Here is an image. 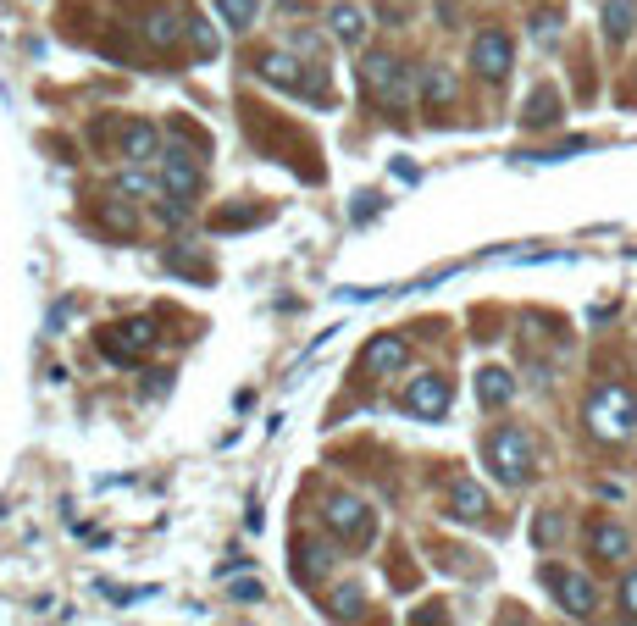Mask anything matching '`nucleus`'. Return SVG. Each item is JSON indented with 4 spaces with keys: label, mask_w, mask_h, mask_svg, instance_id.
Wrapping results in <instances>:
<instances>
[{
    "label": "nucleus",
    "mask_w": 637,
    "mask_h": 626,
    "mask_svg": "<svg viewBox=\"0 0 637 626\" xmlns=\"http://www.w3.org/2000/svg\"><path fill=\"white\" fill-rule=\"evenodd\" d=\"M145 34H150V39H156V45H172V39H178V34H183V23H178V17H172V12H150V23H145Z\"/></svg>",
    "instance_id": "nucleus-23"
},
{
    "label": "nucleus",
    "mask_w": 637,
    "mask_h": 626,
    "mask_svg": "<svg viewBox=\"0 0 637 626\" xmlns=\"http://www.w3.org/2000/svg\"><path fill=\"white\" fill-rule=\"evenodd\" d=\"M327 34H333L338 45H361L366 39V12L361 6H349V0H338L333 12H327Z\"/></svg>",
    "instance_id": "nucleus-14"
},
{
    "label": "nucleus",
    "mask_w": 637,
    "mask_h": 626,
    "mask_svg": "<svg viewBox=\"0 0 637 626\" xmlns=\"http://www.w3.org/2000/svg\"><path fill=\"white\" fill-rule=\"evenodd\" d=\"M361 78H366V89H377V100H388L394 111L405 106L410 89L421 84V78L410 73V67L394 56V50H366V56H361Z\"/></svg>",
    "instance_id": "nucleus-2"
},
{
    "label": "nucleus",
    "mask_w": 637,
    "mask_h": 626,
    "mask_svg": "<svg viewBox=\"0 0 637 626\" xmlns=\"http://www.w3.org/2000/svg\"><path fill=\"white\" fill-rule=\"evenodd\" d=\"M565 516L560 510H538V516H532V543H538V549H554V543L565 538Z\"/></svg>",
    "instance_id": "nucleus-20"
},
{
    "label": "nucleus",
    "mask_w": 637,
    "mask_h": 626,
    "mask_svg": "<svg viewBox=\"0 0 637 626\" xmlns=\"http://www.w3.org/2000/svg\"><path fill=\"white\" fill-rule=\"evenodd\" d=\"M543 588L554 593V604H560L565 615H577V621H588V615L599 610V593H593V582L582 577V571H565V566H543Z\"/></svg>",
    "instance_id": "nucleus-5"
},
{
    "label": "nucleus",
    "mask_w": 637,
    "mask_h": 626,
    "mask_svg": "<svg viewBox=\"0 0 637 626\" xmlns=\"http://www.w3.org/2000/svg\"><path fill=\"white\" fill-rule=\"evenodd\" d=\"M621 610L637 621V571H626V582H621Z\"/></svg>",
    "instance_id": "nucleus-28"
},
{
    "label": "nucleus",
    "mask_w": 637,
    "mask_h": 626,
    "mask_svg": "<svg viewBox=\"0 0 637 626\" xmlns=\"http://www.w3.org/2000/svg\"><path fill=\"white\" fill-rule=\"evenodd\" d=\"M117 189H122V194H150V189H156V183H150V172L128 167V172H122V178H117Z\"/></svg>",
    "instance_id": "nucleus-27"
},
{
    "label": "nucleus",
    "mask_w": 637,
    "mask_h": 626,
    "mask_svg": "<svg viewBox=\"0 0 637 626\" xmlns=\"http://www.w3.org/2000/svg\"><path fill=\"white\" fill-rule=\"evenodd\" d=\"M122 156H128V161H150V156H161L156 128H150V122H128V128H122Z\"/></svg>",
    "instance_id": "nucleus-19"
},
{
    "label": "nucleus",
    "mask_w": 637,
    "mask_h": 626,
    "mask_svg": "<svg viewBox=\"0 0 637 626\" xmlns=\"http://www.w3.org/2000/svg\"><path fill=\"white\" fill-rule=\"evenodd\" d=\"M327 604H333L338 615H355V610H361V604H366V593L355 588V582H344V588H333V599H327Z\"/></svg>",
    "instance_id": "nucleus-24"
},
{
    "label": "nucleus",
    "mask_w": 637,
    "mask_h": 626,
    "mask_svg": "<svg viewBox=\"0 0 637 626\" xmlns=\"http://www.w3.org/2000/svg\"><path fill=\"white\" fill-rule=\"evenodd\" d=\"M554 34H560V12H538V17H532V39H538V45H549Z\"/></svg>",
    "instance_id": "nucleus-26"
},
{
    "label": "nucleus",
    "mask_w": 637,
    "mask_h": 626,
    "mask_svg": "<svg viewBox=\"0 0 637 626\" xmlns=\"http://www.w3.org/2000/svg\"><path fill=\"white\" fill-rule=\"evenodd\" d=\"M582 422L599 444H626L637 433V394L626 383H599L582 405Z\"/></svg>",
    "instance_id": "nucleus-1"
},
{
    "label": "nucleus",
    "mask_w": 637,
    "mask_h": 626,
    "mask_svg": "<svg viewBox=\"0 0 637 626\" xmlns=\"http://www.w3.org/2000/svg\"><path fill=\"white\" fill-rule=\"evenodd\" d=\"M510 394H516V377H510L505 366H482L477 372V399L482 405L499 410V405H510Z\"/></svg>",
    "instance_id": "nucleus-18"
},
{
    "label": "nucleus",
    "mask_w": 637,
    "mask_h": 626,
    "mask_svg": "<svg viewBox=\"0 0 637 626\" xmlns=\"http://www.w3.org/2000/svg\"><path fill=\"white\" fill-rule=\"evenodd\" d=\"M588 549H593V560H604V566H621L626 554H632V532L615 527V521H593Z\"/></svg>",
    "instance_id": "nucleus-10"
},
{
    "label": "nucleus",
    "mask_w": 637,
    "mask_h": 626,
    "mask_svg": "<svg viewBox=\"0 0 637 626\" xmlns=\"http://www.w3.org/2000/svg\"><path fill=\"white\" fill-rule=\"evenodd\" d=\"M599 23H604V39H610V45H626L637 28V0H604Z\"/></svg>",
    "instance_id": "nucleus-16"
},
{
    "label": "nucleus",
    "mask_w": 637,
    "mask_h": 626,
    "mask_svg": "<svg viewBox=\"0 0 637 626\" xmlns=\"http://www.w3.org/2000/svg\"><path fill=\"white\" fill-rule=\"evenodd\" d=\"M421 95H427V106H449V100H455V78L449 73H421Z\"/></svg>",
    "instance_id": "nucleus-22"
},
{
    "label": "nucleus",
    "mask_w": 637,
    "mask_h": 626,
    "mask_svg": "<svg viewBox=\"0 0 637 626\" xmlns=\"http://www.w3.org/2000/svg\"><path fill=\"white\" fill-rule=\"evenodd\" d=\"M510 61H516V45H510V34H499V28L477 34V45H471V67H477V78H488V84H505V78H510Z\"/></svg>",
    "instance_id": "nucleus-7"
},
{
    "label": "nucleus",
    "mask_w": 637,
    "mask_h": 626,
    "mask_svg": "<svg viewBox=\"0 0 637 626\" xmlns=\"http://www.w3.org/2000/svg\"><path fill=\"white\" fill-rule=\"evenodd\" d=\"M95 344L106 350L111 366H133L150 344H156V322H150V316H128V322H117V327H100Z\"/></svg>",
    "instance_id": "nucleus-4"
},
{
    "label": "nucleus",
    "mask_w": 637,
    "mask_h": 626,
    "mask_svg": "<svg viewBox=\"0 0 637 626\" xmlns=\"http://www.w3.org/2000/svg\"><path fill=\"white\" fill-rule=\"evenodd\" d=\"M189 39H194L200 56H217V50H222V39H217V28H211V23H189Z\"/></svg>",
    "instance_id": "nucleus-25"
},
{
    "label": "nucleus",
    "mask_w": 637,
    "mask_h": 626,
    "mask_svg": "<svg viewBox=\"0 0 637 626\" xmlns=\"http://www.w3.org/2000/svg\"><path fill=\"white\" fill-rule=\"evenodd\" d=\"M322 516H327V527L349 532L355 543H372V532H377L372 510H366L355 494H327V499H322Z\"/></svg>",
    "instance_id": "nucleus-8"
},
{
    "label": "nucleus",
    "mask_w": 637,
    "mask_h": 626,
    "mask_svg": "<svg viewBox=\"0 0 637 626\" xmlns=\"http://www.w3.org/2000/svg\"><path fill=\"white\" fill-rule=\"evenodd\" d=\"M161 194H167V200H178V205H189L194 194H200V161H194L183 145L161 150Z\"/></svg>",
    "instance_id": "nucleus-6"
},
{
    "label": "nucleus",
    "mask_w": 637,
    "mask_h": 626,
    "mask_svg": "<svg viewBox=\"0 0 637 626\" xmlns=\"http://www.w3.org/2000/svg\"><path fill=\"white\" fill-rule=\"evenodd\" d=\"M565 117V100H560V89H532L527 95V106H521V128L527 133H538V128H554V122Z\"/></svg>",
    "instance_id": "nucleus-11"
},
{
    "label": "nucleus",
    "mask_w": 637,
    "mask_h": 626,
    "mask_svg": "<svg viewBox=\"0 0 637 626\" xmlns=\"http://www.w3.org/2000/svg\"><path fill=\"white\" fill-rule=\"evenodd\" d=\"M449 410V383L444 377H416V383L405 388V416H416V422H438V416H444Z\"/></svg>",
    "instance_id": "nucleus-9"
},
{
    "label": "nucleus",
    "mask_w": 637,
    "mask_h": 626,
    "mask_svg": "<svg viewBox=\"0 0 637 626\" xmlns=\"http://www.w3.org/2000/svg\"><path fill=\"white\" fill-rule=\"evenodd\" d=\"M444 510L455 521H482V516H488V494H482L477 482H455V488H449V499H444Z\"/></svg>",
    "instance_id": "nucleus-15"
},
{
    "label": "nucleus",
    "mask_w": 637,
    "mask_h": 626,
    "mask_svg": "<svg viewBox=\"0 0 637 626\" xmlns=\"http://www.w3.org/2000/svg\"><path fill=\"white\" fill-rule=\"evenodd\" d=\"M482 460H488V471L499 482H527L532 477V444L521 427H499V433H488V444H482Z\"/></svg>",
    "instance_id": "nucleus-3"
},
{
    "label": "nucleus",
    "mask_w": 637,
    "mask_h": 626,
    "mask_svg": "<svg viewBox=\"0 0 637 626\" xmlns=\"http://www.w3.org/2000/svg\"><path fill=\"white\" fill-rule=\"evenodd\" d=\"M505 626H527V615H516V610H510V615H505Z\"/></svg>",
    "instance_id": "nucleus-30"
},
{
    "label": "nucleus",
    "mask_w": 637,
    "mask_h": 626,
    "mask_svg": "<svg viewBox=\"0 0 637 626\" xmlns=\"http://www.w3.org/2000/svg\"><path fill=\"white\" fill-rule=\"evenodd\" d=\"M294 571H300V582H322L327 571H333V549H327L322 538L300 543V549H294Z\"/></svg>",
    "instance_id": "nucleus-17"
},
{
    "label": "nucleus",
    "mask_w": 637,
    "mask_h": 626,
    "mask_svg": "<svg viewBox=\"0 0 637 626\" xmlns=\"http://www.w3.org/2000/svg\"><path fill=\"white\" fill-rule=\"evenodd\" d=\"M405 338H372V344H366V355H361V366L372 377H388V372H399V366H405Z\"/></svg>",
    "instance_id": "nucleus-13"
},
{
    "label": "nucleus",
    "mask_w": 637,
    "mask_h": 626,
    "mask_svg": "<svg viewBox=\"0 0 637 626\" xmlns=\"http://www.w3.org/2000/svg\"><path fill=\"white\" fill-rule=\"evenodd\" d=\"M217 12L228 17L233 28H255V17H261V0H217Z\"/></svg>",
    "instance_id": "nucleus-21"
},
{
    "label": "nucleus",
    "mask_w": 637,
    "mask_h": 626,
    "mask_svg": "<svg viewBox=\"0 0 637 626\" xmlns=\"http://www.w3.org/2000/svg\"><path fill=\"white\" fill-rule=\"evenodd\" d=\"M255 78H266V84H283V89H300V84H305V67L289 56V50H266V56H255Z\"/></svg>",
    "instance_id": "nucleus-12"
},
{
    "label": "nucleus",
    "mask_w": 637,
    "mask_h": 626,
    "mask_svg": "<svg viewBox=\"0 0 637 626\" xmlns=\"http://www.w3.org/2000/svg\"><path fill=\"white\" fill-rule=\"evenodd\" d=\"M599 499H610V505H615V499H626V488H621V482H599Z\"/></svg>",
    "instance_id": "nucleus-29"
}]
</instances>
